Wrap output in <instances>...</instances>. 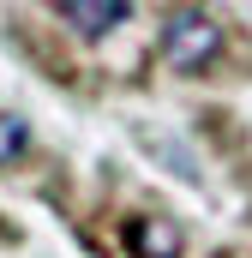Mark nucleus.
<instances>
[{"instance_id": "obj_1", "label": "nucleus", "mask_w": 252, "mask_h": 258, "mask_svg": "<svg viewBox=\"0 0 252 258\" xmlns=\"http://www.w3.org/2000/svg\"><path fill=\"white\" fill-rule=\"evenodd\" d=\"M216 54H222V24L204 6H180L162 18V60L174 72H204Z\"/></svg>"}, {"instance_id": "obj_2", "label": "nucleus", "mask_w": 252, "mask_h": 258, "mask_svg": "<svg viewBox=\"0 0 252 258\" xmlns=\"http://www.w3.org/2000/svg\"><path fill=\"white\" fill-rule=\"evenodd\" d=\"M126 246H132V258H180V228L168 216H132Z\"/></svg>"}, {"instance_id": "obj_3", "label": "nucleus", "mask_w": 252, "mask_h": 258, "mask_svg": "<svg viewBox=\"0 0 252 258\" xmlns=\"http://www.w3.org/2000/svg\"><path fill=\"white\" fill-rule=\"evenodd\" d=\"M78 36H108L114 24L132 18V0H60Z\"/></svg>"}, {"instance_id": "obj_4", "label": "nucleus", "mask_w": 252, "mask_h": 258, "mask_svg": "<svg viewBox=\"0 0 252 258\" xmlns=\"http://www.w3.org/2000/svg\"><path fill=\"white\" fill-rule=\"evenodd\" d=\"M24 144H30V126H24L18 114H0V168H12V162L24 156Z\"/></svg>"}]
</instances>
